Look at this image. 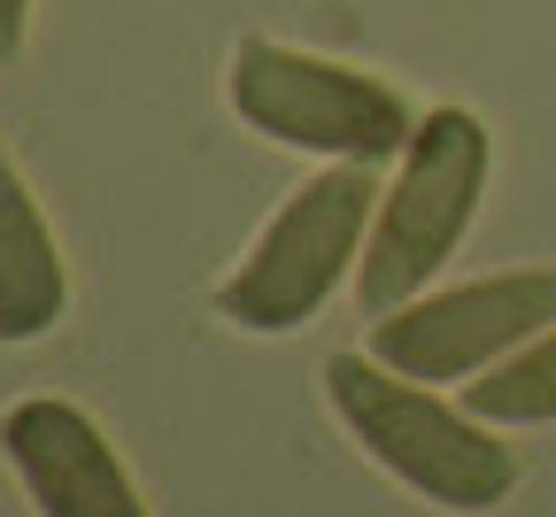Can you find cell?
Instances as JSON below:
<instances>
[{
    "label": "cell",
    "mask_w": 556,
    "mask_h": 517,
    "mask_svg": "<svg viewBox=\"0 0 556 517\" xmlns=\"http://www.w3.org/2000/svg\"><path fill=\"white\" fill-rule=\"evenodd\" d=\"M325 402L348 425V440H356L387 479H402L417 502L479 517V509H503L518 494L510 440H495L486 417H471V409H448L433 387L387 371L371 348L325 363Z\"/></svg>",
    "instance_id": "cell-1"
},
{
    "label": "cell",
    "mask_w": 556,
    "mask_h": 517,
    "mask_svg": "<svg viewBox=\"0 0 556 517\" xmlns=\"http://www.w3.org/2000/svg\"><path fill=\"white\" fill-rule=\"evenodd\" d=\"M225 101L248 131L270 147H294L317 163H402V147L417 139V109L402 86L371 78L356 62H332L287 39H240L225 70Z\"/></svg>",
    "instance_id": "cell-2"
},
{
    "label": "cell",
    "mask_w": 556,
    "mask_h": 517,
    "mask_svg": "<svg viewBox=\"0 0 556 517\" xmlns=\"http://www.w3.org/2000/svg\"><path fill=\"white\" fill-rule=\"evenodd\" d=\"M486 171H495V139H486V124L471 109L441 101V109L417 116V139L402 147L394 186L379 193L371 240H364V270H356L364 317H387V310H402V302L426 293V278L471 232Z\"/></svg>",
    "instance_id": "cell-3"
},
{
    "label": "cell",
    "mask_w": 556,
    "mask_h": 517,
    "mask_svg": "<svg viewBox=\"0 0 556 517\" xmlns=\"http://www.w3.org/2000/svg\"><path fill=\"white\" fill-rule=\"evenodd\" d=\"M379 193L387 186L364 163H325L317 178H302L255 232L240 270L217 286V317L240 332H302L348 286V270H364Z\"/></svg>",
    "instance_id": "cell-4"
},
{
    "label": "cell",
    "mask_w": 556,
    "mask_h": 517,
    "mask_svg": "<svg viewBox=\"0 0 556 517\" xmlns=\"http://www.w3.org/2000/svg\"><path fill=\"white\" fill-rule=\"evenodd\" d=\"M541 332H556V263L495 270V278H471L448 293H417V302L371 317V355L417 387H441V379L495 371Z\"/></svg>",
    "instance_id": "cell-5"
},
{
    "label": "cell",
    "mask_w": 556,
    "mask_h": 517,
    "mask_svg": "<svg viewBox=\"0 0 556 517\" xmlns=\"http://www.w3.org/2000/svg\"><path fill=\"white\" fill-rule=\"evenodd\" d=\"M0 456L39 517H155L116 440L62 394H31L0 417Z\"/></svg>",
    "instance_id": "cell-6"
},
{
    "label": "cell",
    "mask_w": 556,
    "mask_h": 517,
    "mask_svg": "<svg viewBox=\"0 0 556 517\" xmlns=\"http://www.w3.org/2000/svg\"><path fill=\"white\" fill-rule=\"evenodd\" d=\"M70 317V263L47 225L39 193L24 186L16 155L0 147V348L47 340Z\"/></svg>",
    "instance_id": "cell-7"
},
{
    "label": "cell",
    "mask_w": 556,
    "mask_h": 517,
    "mask_svg": "<svg viewBox=\"0 0 556 517\" xmlns=\"http://www.w3.org/2000/svg\"><path fill=\"white\" fill-rule=\"evenodd\" d=\"M464 409L486 425H556V332H541L495 371L464 379Z\"/></svg>",
    "instance_id": "cell-8"
},
{
    "label": "cell",
    "mask_w": 556,
    "mask_h": 517,
    "mask_svg": "<svg viewBox=\"0 0 556 517\" xmlns=\"http://www.w3.org/2000/svg\"><path fill=\"white\" fill-rule=\"evenodd\" d=\"M24 31H31V0H0V70L24 54Z\"/></svg>",
    "instance_id": "cell-9"
}]
</instances>
